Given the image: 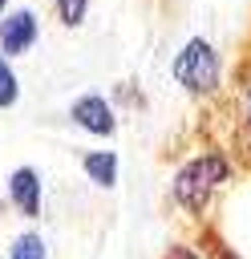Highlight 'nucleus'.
Here are the masks:
<instances>
[{
	"label": "nucleus",
	"mask_w": 251,
	"mask_h": 259,
	"mask_svg": "<svg viewBox=\"0 0 251 259\" xmlns=\"http://www.w3.org/2000/svg\"><path fill=\"white\" fill-rule=\"evenodd\" d=\"M36 40H40V16H36V8L20 4V8H8L0 16V57L16 61V57L32 53Z\"/></svg>",
	"instance_id": "7ed1b4c3"
},
{
	"label": "nucleus",
	"mask_w": 251,
	"mask_h": 259,
	"mask_svg": "<svg viewBox=\"0 0 251 259\" xmlns=\"http://www.w3.org/2000/svg\"><path fill=\"white\" fill-rule=\"evenodd\" d=\"M8 8H12V0H0V16H4V12H8Z\"/></svg>",
	"instance_id": "ddd939ff"
},
{
	"label": "nucleus",
	"mask_w": 251,
	"mask_h": 259,
	"mask_svg": "<svg viewBox=\"0 0 251 259\" xmlns=\"http://www.w3.org/2000/svg\"><path fill=\"white\" fill-rule=\"evenodd\" d=\"M4 194L12 202L16 214L24 219H40V206H45V182H40V170L36 166H16L4 182Z\"/></svg>",
	"instance_id": "39448f33"
},
{
	"label": "nucleus",
	"mask_w": 251,
	"mask_h": 259,
	"mask_svg": "<svg viewBox=\"0 0 251 259\" xmlns=\"http://www.w3.org/2000/svg\"><path fill=\"white\" fill-rule=\"evenodd\" d=\"M69 121L89 138H113L117 134V109L105 93H77L69 105Z\"/></svg>",
	"instance_id": "20e7f679"
},
{
	"label": "nucleus",
	"mask_w": 251,
	"mask_h": 259,
	"mask_svg": "<svg viewBox=\"0 0 251 259\" xmlns=\"http://www.w3.org/2000/svg\"><path fill=\"white\" fill-rule=\"evenodd\" d=\"M89 4L93 0H53V12H57V20L65 28H81L85 16H89Z\"/></svg>",
	"instance_id": "1a4fd4ad"
},
{
	"label": "nucleus",
	"mask_w": 251,
	"mask_h": 259,
	"mask_svg": "<svg viewBox=\"0 0 251 259\" xmlns=\"http://www.w3.org/2000/svg\"><path fill=\"white\" fill-rule=\"evenodd\" d=\"M235 113L243 121V134L251 138V53L243 57V65L235 73Z\"/></svg>",
	"instance_id": "0eeeda50"
},
{
	"label": "nucleus",
	"mask_w": 251,
	"mask_h": 259,
	"mask_svg": "<svg viewBox=\"0 0 251 259\" xmlns=\"http://www.w3.org/2000/svg\"><path fill=\"white\" fill-rule=\"evenodd\" d=\"M162 259H206V255H202V251H198L194 243H170Z\"/></svg>",
	"instance_id": "9b49d317"
},
{
	"label": "nucleus",
	"mask_w": 251,
	"mask_h": 259,
	"mask_svg": "<svg viewBox=\"0 0 251 259\" xmlns=\"http://www.w3.org/2000/svg\"><path fill=\"white\" fill-rule=\"evenodd\" d=\"M235 178V162L227 150H198L186 162H178V170L170 174V202L190 214L202 219L215 202V194Z\"/></svg>",
	"instance_id": "f257e3e1"
},
{
	"label": "nucleus",
	"mask_w": 251,
	"mask_h": 259,
	"mask_svg": "<svg viewBox=\"0 0 251 259\" xmlns=\"http://www.w3.org/2000/svg\"><path fill=\"white\" fill-rule=\"evenodd\" d=\"M81 170H85V178H89L93 186L113 190V186H117L121 158H117V150H85V154H81Z\"/></svg>",
	"instance_id": "423d86ee"
},
{
	"label": "nucleus",
	"mask_w": 251,
	"mask_h": 259,
	"mask_svg": "<svg viewBox=\"0 0 251 259\" xmlns=\"http://www.w3.org/2000/svg\"><path fill=\"white\" fill-rule=\"evenodd\" d=\"M170 77L194 101L215 97L223 89V53H219V45L211 36H202V32L186 36L178 45V53L170 57Z\"/></svg>",
	"instance_id": "f03ea898"
},
{
	"label": "nucleus",
	"mask_w": 251,
	"mask_h": 259,
	"mask_svg": "<svg viewBox=\"0 0 251 259\" xmlns=\"http://www.w3.org/2000/svg\"><path fill=\"white\" fill-rule=\"evenodd\" d=\"M8 259H49V247L36 231H20L8 247Z\"/></svg>",
	"instance_id": "6e6552de"
},
{
	"label": "nucleus",
	"mask_w": 251,
	"mask_h": 259,
	"mask_svg": "<svg viewBox=\"0 0 251 259\" xmlns=\"http://www.w3.org/2000/svg\"><path fill=\"white\" fill-rule=\"evenodd\" d=\"M215 259H243V255H239V251H231L227 243H219V247H215Z\"/></svg>",
	"instance_id": "f8f14e48"
},
{
	"label": "nucleus",
	"mask_w": 251,
	"mask_h": 259,
	"mask_svg": "<svg viewBox=\"0 0 251 259\" xmlns=\"http://www.w3.org/2000/svg\"><path fill=\"white\" fill-rule=\"evenodd\" d=\"M20 101V77L8 57H0V109H12Z\"/></svg>",
	"instance_id": "9d476101"
}]
</instances>
